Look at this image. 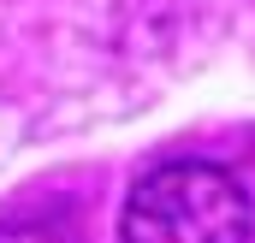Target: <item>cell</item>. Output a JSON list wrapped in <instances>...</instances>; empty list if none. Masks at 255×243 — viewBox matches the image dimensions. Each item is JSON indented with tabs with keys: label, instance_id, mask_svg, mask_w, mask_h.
Instances as JSON below:
<instances>
[{
	"label": "cell",
	"instance_id": "6da1fadb",
	"mask_svg": "<svg viewBox=\"0 0 255 243\" xmlns=\"http://www.w3.org/2000/svg\"><path fill=\"white\" fill-rule=\"evenodd\" d=\"M125 243H250V196L226 166L166 160L125 196Z\"/></svg>",
	"mask_w": 255,
	"mask_h": 243
},
{
	"label": "cell",
	"instance_id": "7a4b0ae2",
	"mask_svg": "<svg viewBox=\"0 0 255 243\" xmlns=\"http://www.w3.org/2000/svg\"><path fill=\"white\" fill-rule=\"evenodd\" d=\"M0 243H71V232L48 226V220H12V226H0Z\"/></svg>",
	"mask_w": 255,
	"mask_h": 243
}]
</instances>
